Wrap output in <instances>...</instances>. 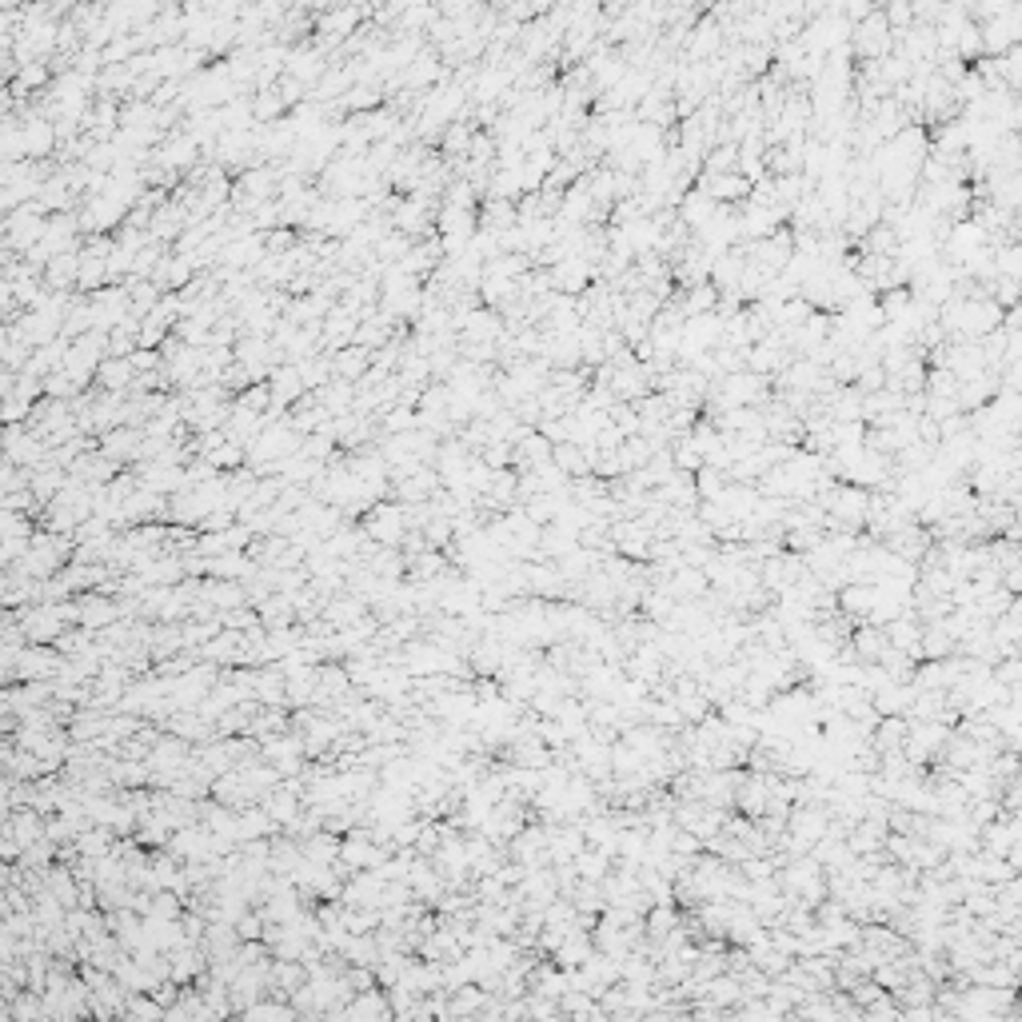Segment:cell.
<instances>
[{
  "instance_id": "6da1fadb",
  "label": "cell",
  "mask_w": 1022,
  "mask_h": 1022,
  "mask_svg": "<svg viewBox=\"0 0 1022 1022\" xmlns=\"http://www.w3.org/2000/svg\"><path fill=\"white\" fill-rule=\"evenodd\" d=\"M268 384H272V408H296V404L308 396V384H304V376H300V364H276L272 376H268Z\"/></svg>"
},
{
  "instance_id": "7a4b0ae2",
  "label": "cell",
  "mask_w": 1022,
  "mask_h": 1022,
  "mask_svg": "<svg viewBox=\"0 0 1022 1022\" xmlns=\"http://www.w3.org/2000/svg\"><path fill=\"white\" fill-rule=\"evenodd\" d=\"M20 136H24V152H28V160H48L52 156V148H56V124L48 120V116H40V112H32V116H24V128H20Z\"/></svg>"
},
{
  "instance_id": "3957f363",
  "label": "cell",
  "mask_w": 1022,
  "mask_h": 1022,
  "mask_svg": "<svg viewBox=\"0 0 1022 1022\" xmlns=\"http://www.w3.org/2000/svg\"><path fill=\"white\" fill-rule=\"evenodd\" d=\"M136 380L132 356H104V364L96 368V384H104V392H128Z\"/></svg>"
},
{
  "instance_id": "277c9868",
  "label": "cell",
  "mask_w": 1022,
  "mask_h": 1022,
  "mask_svg": "<svg viewBox=\"0 0 1022 1022\" xmlns=\"http://www.w3.org/2000/svg\"><path fill=\"white\" fill-rule=\"evenodd\" d=\"M472 140H476V128L468 120H452L448 132H444V152L448 156H468L472 152Z\"/></svg>"
},
{
  "instance_id": "5b68a950",
  "label": "cell",
  "mask_w": 1022,
  "mask_h": 1022,
  "mask_svg": "<svg viewBox=\"0 0 1022 1022\" xmlns=\"http://www.w3.org/2000/svg\"><path fill=\"white\" fill-rule=\"evenodd\" d=\"M591 464V452H579L575 444H555V468L563 476H583Z\"/></svg>"
}]
</instances>
